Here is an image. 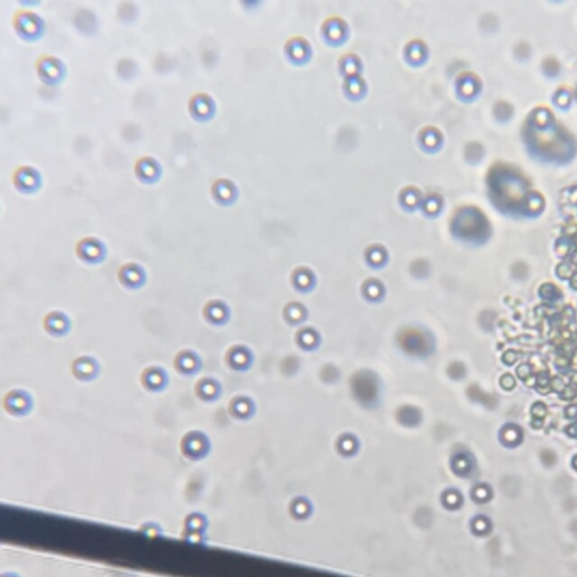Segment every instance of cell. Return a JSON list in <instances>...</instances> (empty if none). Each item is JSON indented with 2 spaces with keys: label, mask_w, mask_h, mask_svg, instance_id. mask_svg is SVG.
<instances>
[{
  "label": "cell",
  "mask_w": 577,
  "mask_h": 577,
  "mask_svg": "<svg viewBox=\"0 0 577 577\" xmlns=\"http://www.w3.org/2000/svg\"><path fill=\"white\" fill-rule=\"evenodd\" d=\"M32 399L24 390L15 389L7 392L4 398V407L11 415H24L31 408Z\"/></svg>",
  "instance_id": "6da1fadb"
},
{
  "label": "cell",
  "mask_w": 577,
  "mask_h": 577,
  "mask_svg": "<svg viewBox=\"0 0 577 577\" xmlns=\"http://www.w3.org/2000/svg\"><path fill=\"white\" fill-rule=\"evenodd\" d=\"M182 449L188 457H199L207 449V437L199 431L188 432L183 437Z\"/></svg>",
  "instance_id": "7a4b0ae2"
},
{
  "label": "cell",
  "mask_w": 577,
  "mask_h": 577,
  "mask_svg": "<svg viewBox=\"0 0 577 577\" xmlns=\"http://www.w3.org/2000/svg\"><path fill=\"white\" fill-rule=\"evenodd\" d=\"M97 365V362L90 356H79L73 362L71 371H73V376L79 380L87 382L96 377L98 370Z\"/></svg>",
  "instance_id": "3957f363"
},
{
  "label": "cell",
  "mask_w": 577,
  "mask_h": 577,
  "mask_svg": "<svg viewBox=\"0 0 577 577\" xmlns=\"http://www.w3.org/2000/svg\"><path fill=\"white\" fill-rule=\"evenodd\" d=\"M167 382L165 371L158 367H148L142 371L141 384L149 391L162 389Z\"/></svg>",
  "instance_id": "277c9868"
},
{
  "label": "cell",
  "mask_w": 577,
  "mask_h": 577,
  "mask_svg": "<svg viewBox=\"0 0 577 577\" xmlns=\"http://www.w3.org/2000/svg\"><path fill=\"white\" fill-rule=\"evenodd\" d=\"M45 331L48 332L51 335H56L59 336L62 334H65L69 328V320L63 312L60 311H51L47 316L44 317Z\"/></svg>",
  "instance_id": "5b68a950"
},
{
  "label": "cell",
  "mask_w": 577,
  "mask_h": 577,
  "mask_svg": "<svg viewBox=\"0 0 577 577\" xmlns=\"http://www.w3.org/2000/svg\"><path fill=\"white\" fill-rule=\"evenodd\" d=\"M174 367L178 372L183 375H191L199 369V356L192 351H181L175 356Z\"/></svg>",
  "instance_id": "8992f818"
},
{
  "label": "cell",
  "mask_w": 577,
  "mask_h": 577,
  "mask_svg": "<svg viewBox=\"0 0 577 577\" xmlns=\"http://www.w3.org/2000/svg\"><path fill=\"white\" fill-rule=\"evenodd\" d=\"M119 281L126 288H135L142 286L145 274L138 265H124L119 272Z\"/></svg>",
  "instance_id": "52a82bcc"
},
{
  "label": "cell",
  "mask_w": 577,
  "mask_h": 577,
  "mask_svg": "<svg viewBox=\"0 0 577 577\" xmlns=\"http://www.w3.org/2000/svg\"><path fill=\"white\" fill-rule=\"evenodd\" d=\"M226 315H227L226 305L218 300L207 301L203 308V316L207 322L211 324H219V322H224Z\"/></svg>",
  "instance_id": "ba28073f"
},
{
  "label": "cell",
  "mask_w": 577,
  "mask_h": 577,
  "mask_svg": "<svg viewBox=\"0 0 577 577\" xmlns=\"http://www.w3.org/2000/svg\"><path fill=\"white\" fill-rule=\"evenodd\" d=\"M196 396L202 401H212L218 395V382L211 378H202L195 384Z\"/></svg>",
  "instance_id": "9c48e42d"
}]
</instances>
